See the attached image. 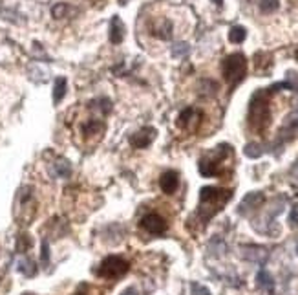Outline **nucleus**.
<instances>
[{"instance_id": "f257e3e1", "label": "nucleus", "mask_w": 298, "mask_h": 295, "mask_svg": "<svg viewBox=\"0 0 298 295\" xmlns=\"http://www.w3.org/2000/svg\"><path fill=\"white\" fill-rule=\"evenodd\" d=\"M271 90L256 92L249 105V127L254 132H266L271 123V107H269Z\"/></svg>"}, {"instance_id": "f03ea898", "label": "nucleus", "mask_w": 298, "mask_h": 295, "mask_svg": "<svg viewBox=\"0 0 298 295\" xmlns=\"http://www.w3.org/2000/svg\"><path fill=\"white\" fill-rule=\"evenodd\" d=\"M232 196V191L220 187H203L200 191V215L205 222L216 215Z\"/></svg>"}, {"instance_id": "7ed1b4c3", "label": "nucleus", "mask_w": 298, "mask_h": 295, "mask_svg": "<svg viewBox=\"0 0 298 295\" xmlns=\"http://www.w3.org/2000/svg\"><path fill=\"white\" fill-rule=\"evenodd\" d=\"M222 74L224 79L229 83L230 86H236L244 81L245 74H247V59L242 54H232L229 57H225L222 63Z\"/></svg>"}, {"instance_id": "20e7f679", "label": "nucleus", "mask_w": 298, "mask_h": 295, "mask_svg": "<svg viewBox=\"0 0 298 295\" xmlns=\"http://www.w3.org/2000/svg\"><path fill=\"white\" fill-rule=\"evenodd\" d=\"M232 154V150H230V145H220L212 150V152H208L205 158L200 160V172H202L203 176H218L220 172H222V165H224V161Z\"/></svg>"}, {"instance_id": "39448f33", "label": "nucleus", "mask_w": 298, "mask_h": 295, "mask_svg": "<svg viewBox=\"0 0 298 295\" xmlns=\"http://www.w3.org/2000/svg\"><path fill=\"white\" fill-rule=\"evenodd\" d=\"M128 269H130V264H128L124 258L118 257V255H112V257H106L101 264H99L97 275L102 277V279L114 280V279H121Z\"/></svg>"}, {"instance_id": "423d86ee", "label": "nucleus", "mask_w": 298, "mask_h": 295, "mask_svg": "<svg viewBox=\"0 0 298 295\" xmlns=\"http://www.w3.org/2000/svg\"><path fill=\"white\" fill-rule=\"evenodd\" d=\"M35 216V200H33L32 189L24 187L18 193V204H16V218L22 220V224H30Z\"/></svg>"}, {"instance_id": "0eeeda50", "label": "nucleus", "mask_w": 298, "mask_h": 295, "mask_svg": "<svg viewBox=\"0 0 298 295\" xmlns=\"http://www.w3.org/2000/svg\"><path fill=\"white\" fill-rule=\"evenodd\" d=\"M104 129H106V125L102 121L101 118H88L84 119L79 127V132L82 136V140L84 141H99L104 134Z\"/></svg>"}, {"instance_id": "6e6552de", "label": "nucleus", "mask_w": 298, "mask_h": 295, "mask_svg": "<svg viewBox=\"0 0 298 295\" xmlns=\"http://www.w3.org/2000/svg\"><path fill=\"white\" fill-rule=\"evenodd\" d=\"M202 123V112L194 107L185 108L183 112L178 116V127L185 132H194Z\"/></svg>"}, {"instance_id": "1a4fd4ad", "label": "nucleus", "mask_w": 298, "mask_h": 295, "mask_svg": "<svg viewBox=\"0 0 298 295\" xmlns=\"http://www.w3.org/2000/svg\"><path fill=\"white\" fill-rule=\"evenodd\" d=\"M139 227H143L150 235H163V233H166V229H168V224H166V220L163 216L156 215V213H148V215H144L143 218H141Z\"/></svg>"}, {"instance_id": "9d476101", "label": "nucleus", "mask_w": 298, "mask_h": 295, "mask_svg": "<svg viewBox=\"0 0 298 295\" xmlns=\"http://www.w3.org/2000/svg\"><path fill=\"white\" fill-rule=\"evenodd\" d=\"M156 129H152V127H144V129L138 130L136 134L130 136V145L134 147V149H146V147L152 145V141L156 140Z\"/></svg>"}, {"instance_id": "9b49d317", "label": "nucleus", "mask_w": 298, "mask_h": 295, "mask_svg": "<svg viewBox=\"0 0 298 295\" xmlns=\"http://www.w3.org/2000/svg\"><path fill=\"white\" fill-rule=\"evenodd\" d=\"M148 32L158 39H166L172 37V24L170 21H166V19H152L148 24Z\"/></svg>"}, {"instance_id": "f8f14e48", "label": "nucleus", "mask_w": 298, "mask_h": 295, "mask_svg": "<svg viewBox=\"0 0 298 295\" xmlns=\"http://www.w3.org/2000/svg\"><path fill=\"white\" fill-rule=\"evenodd\" d=\"M160 187H161V191L166 194L176 193V189L180 187V174H178L176 171L163 172L160 178Z\"/></svg>"}, {"instance_id": "ddd939ff", "label": "nucleus", "mask_w": 298, "mask_h": 295, "mask_svg": "<svg viewBox=\"0 0 298 295\" xmlns=\"http://www.w3.org/2000/svg\"><path fill=\"white\" fill-rule=\"evenodd\" d=\"M124 32H126V28H124L121 19L118 15L112 17V22H110V41H112V44H121L122 39H124Z\"/></svg>"}, {"instance_id": "4468645a", "label": "nucleus", "mask_w": 298, "mask_h": 295, "mask_svg": "<svg viewBox=\"0 0 298 295\" xmlns=\"http://www.w3.org/2000/svg\"><path fill=\"white\" fill-rule=\"evenodd\" d=\"M54 172H55V176L68 178L70 172H72V167H70V163L66 160H57L54 163Z\"/></svg>"}, {"instance_id": "2eb2a0df", "label": "nucleus", "mask_w": 298, "mask_h": 295, "mask_svg": "<svg viewBox=\"0 0 298 295\" xmlns=\"http://www.w3.org/2000/svg\"><path fill=\"white\" fill-rule=\"evenodd\" d=\"M66 86H68V83H66L64 77H59V79L55 81V86H54V101L55 103L62 101L64 94H66Z\"/></svg>"}, {"instance_id": "dca6fc26", "label": "nucleus", "mask_w": 298, "mask_h": 295, "mask_svg": "<svg viewBox=\"0 0 298 295\" xmlns=\"http://www.w3.org/2000/svg\"><path fill=\"white\" fill-rule=\"evenodd\" d=\"M245 37H247V32H245V28H242V26L230 28V32H229V41H230V43H234V44L244 43Z\"/></svg>"}, {"instance_id": "f3484780", "label": "nucleus", "mask_w": 298, "mask_h": 295, "mask_svg": "<svg viewBox=\"0 0 298 295\" xmlns=\"http://www.w3.org/2000/svg\"><path fill=\"white\" fill-rule=\"evenodd\" d=\"M256 280H258V286H260V288H264V290H267V291L272 290V279L266 269H262L260 273L256 275Z\"/></svg>"}, {"instance_id": "a211bd4d", "label": "nucleus", "mask_w": 298, "mask_h": 295, "mask_svg": "<svg viewBox=\"0 0 298 295\" xmlns=\"http://www.w3.org/2000/svg\"><path fill=\"white\" fill-rule=\"evenodd\" d=\"M262 200H264V194H262V193H249V194H247V196L244 198V202H242V207H245V205L256 207V205L260 204Z\"/></svg>"}, {"instance_id": "6ab92c4d", "label": "nucleus", "mask_w": 298, "mask_h": 295, "mask_svg": "<svg viewBox=\"0 0 298 295\" xmlns=\"http://www.w3.org/2000/svg\"><path fill=\"white\" fill-rule=\"evenodd\" d=\"M30 247H32V238H30V235H20V236H18V240H16V251H18V253H26Z\"/></svg>"}, {"instance_id": "aec40b11", "label": "nucleus", "mask_w": 298, "mask_h": 295, "mask_svg": "<svg viewBox=\"0 0 298 295\" xmlns=\"http://www.w3.org/2000/svg\"><path fill=\"white\" fill-rule=\"evenodd\" d=\"M18 269H20L22 273L28 275V277H32V275H35V264L32 262V260H20L18 262Z\"/></svg>"}, {"instance_id": "412c9836", "label": "nucleus", "mask_w": 298, "mask_h": 295, "mask_svg": "<svg viewBox=\"0 0 298 295\" xmlns=\"http://www.w3.org/2000/svg\"><path fill=\"white\" fill-rule=\"evenodd\" d=\"M278 0H262L260 2V10L264 11V13H272V11L278 10Z\"/></svg>"}, {"instance_id": "4be33fe9", "label": "nucleus", "mask_w": 298, "mask_h": 295, "mask_svg": "<svg viewBox=\"0 0 298 295\" xmlns=\"http://www.w3.org/2000/svg\"><path fill=\"white\" fill-rule=\"evenodd\" d=\"M72 10L68 4H57V6H54V10H52V13H54V17L55 19H62V17H66L68 15V11Z\"/></svg>"}, {"instance_id": "5701e85b", "label": "nucleus", "mask_w": 298, "mask_h": 295, "mask_svg": "<svg viewBox=\"0 0 298 295\" xmlns=\"http://www.w3.org/2000/svg\"><path fill=\"white\" fill-rule=\"evenodd\" d=\"M245 156H249V158H258L262 156V149L256 143H250V145L245 147Z\"/></svg>"}, {"instance_id": "b1692460", "label": "nucleus", "mask_w": 298, "mask_h": 295, "mask_svg": "<svg viewBox=\"0 0 298 295\" xmlns=\"http://www.w3.org/2000/svg\"><path fill=\"white\" fill-rule=\"evenodd\" d=\"M192 295H210V291H208L205 286L198 284V282H192Z\"/></svg>"}, {"instance_id": "393cba45", "label": "nucleus", "mask_w": 298, "mask_h": 295, "mask_svg": "<svg viewBox=\"0 0 298 295\" xmlns=\"http://www.w3.org/2000/svg\"><path fill=\"white\" fill-rule=\"evenodd\" d=\"M288 127L289 129H298V110L288 118Z\"/></svg>"}, {"instance_id": "a878e982", "label": "nucleus", "mask_w": 298, "mask_h": 295, "mask_svg": "<svg viewBox=\"0 0 298 295\" xmlns=\"http://www.w3.org/2000/svg\"><path fill=\"white\" fill-rule=\"evenodd\" d=\"M42 262H48V242L46 240L42 242Z\"/></svg>"}, {"instance_id": "bb28decb", "label": "nucleus", "mask_w": 298, "mask_h": 295, "mask_svg": "<svg viewBox=\"0 0 298 295\" xmlns=\"http://www.w3.org/2000/svg\"><path fill=\"white\" fill-rule=\"evenodd\" d=\"M291 224H293V225L298 224V209H296V207H294L293 213H291Z\"/></svg>"}, {"instance_id": "cd10ccee", "label": "nucleus", "mask_w": 298, "mask_h": 295, "mask_svg": "<svg viewBox=\"0 0 298 295\" xmlns=\"http://www.w3.org/2000/svg\"><path fill=\"white\" fill-rule=\"evenodd\" d=\"M121 295H138V291L134 290V288H128V290H124Z\"/></svg>"}, {"instance_id": "c85d7f7f", "label": "nucleus", "mask_w": 298, "mask_h": 295, "mask_svg": "<svg viewBox=\"0 0 298 295\" xmlns=\"http://www.w3.org/2000/svg\"><path fill=\"white\" fill-rule=\"evenodd\" d=\"M214 4H218V6H222V2H224V0H212Z\"/></svg>"}, {"instance_id": "c756f323", "label": "nucleus", "mask_w": 298, "mask_h": 295, "mask_svg": "<svg viewBox=\"0 0 298 295\" xmlns=\"http://www.w3.org/2000/svg\"><path fill=\"white\" fill-rule=\"evenodd\" d=\"M75 295H84V293H75Z\"/></svg>"}, {"instance_id": "7c9ffc66", "label": "nucleus", "mask_w": 298, "mask_h": 295, "mask_svg": "<svg viewBox=\"0 0 298 295\" xmlns=\"http://www.w3.org/2000/svg\"><path fill=\"white\" fill-rule=\"evenodd\" d=\"M92 2H97V0H92Z\"/></svg>"}, {"instance_id": "2f4dec72", "label": "nucleus", "mask_w": 298, "mask_h": 295, "mask_svg": "<svg viewBox=\"0 0 298 295\" xmlns=\"http://www.w3.org/2000/svg\"><path fill=\"white\" fill-rule=\"evenodd\" d=\"M296 251H298V246H296Z\"/></svg>"}, {"instance_id": "473e14b6", "label": "nucleus", "mask_w": 298, "mask_h": 295, "mask_svg": "<svg viewBox=\"0 0 298 295\" xmlns=\"http://www.w3.org/2000/svg\"><path fill=\"white\" fill-rule=\"evenodd\" d=\"M26 295H30V293H26Z\"/></svg>"}]
</instances>
